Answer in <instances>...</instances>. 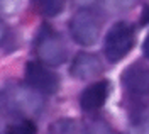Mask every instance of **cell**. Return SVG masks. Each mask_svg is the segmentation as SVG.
<instances>
[{
  "label": "cell",
  "mask_w": 149,
  "mask_h": 134,
  "mask_svg": "<svg viewBox=\"0 0 149 134\" xmlns=\"http://www.w3.org/2000/svg\"><path fill=\"white\" fill-rule=\"evenodd\" d=\"M34 51L37 58L47 66L63 65L68 58V49L61 34L56 32L51 26H42L34 41Z\"/></svg>",
  "instance_id": "6da1fadb"
},
{
  "label": "cell",
  "mask_w": 149,
  "mask_h": 134,
  "mask_svg": "<svg viewBox=\"0 0 149 134\" xmlns=\"http://www.w3.org/2000/svg\"><path fill=\"white\" fill-rule=\"evenodd\" d=\"M136 43V32L129 22H115L105 36L103 54L110 63H117L129 54Z\"/></svg>",
  "instance_id": "7a4b0ae2"
},
{
  "label": "cell",
  "mask_w": 149,
  "mask_h": 134,
  "mask_svg": "<svg viewBox=\"0 0 149 134\" xmlns=\"http://www.w3.org/2000/svg\"><path fill=\"white\" fill-rule=\"evenodd\" d=\"M100 17L90 9H80L70 19L71 38L81 46H92L100 38Z\"/></svg>",
  "instance_id": "3957f363"
},
{
  "label": "cell",
  "mask_w": 149,
  "mask_h": 134,
  "mask_svg": "<svg viewBox=\"0 0 149 134\" xmlns=\"http://www.w3.org/2000/svg\"><path fill=\"white\" fill-rule=\"evenodd\" d=\"M26 82L31 88L39 94L51 95L56 94L59 88V77L44 63L31 61L26 66Z\"/></svg>",
  "instance_id": "277c9868"
},
{
  "label": "cell",
  "mask_w": 149,
  "mask_h": 134,
  "mask_svg": "<svg viewBox=\"0 0 149 134\" xmlns=\"http://www.w3.org/2000/svg\"><path fill=\"white\" fill-rule=\"evenodd\" d=\"M9 107L12 112L20 115H36L41 112L42 107V98L31 87H14L7 95Z\"/></svg>",
  "instance_id": "5b68a950"
},
{
  "label": "cell",
  "mask_w": 149,
  "mask_h": 134,
  "mask_svg": "<svg viewBox=\"0 0 149 134\" xmlns=\"http://www.w3.org/2000/svg\"><path fill=\"white\" fill-rule=\"evenodd\" d=\"M124 90L130 95H148L149 94V66L142 61H136L122 71L120 77Z\"/></svg>",
  "instance_id": "8992f818"
},
{
  "label": "cell",
  "mask_w": 149,
  "mask_h": 134,
  "mask_svg": "<svg viewBox=\"0 0 149 134\" xmlns=\"http://www.w3.org/2000/svg\"><path fill=\"white\" fill-rule=\"evenodd\" d=\"M109 94H110V83H109V80L95 82V83L88 85L83 92H81L80 105H81V109L86 110V112L97 110V109H100V107L107 102Z\"/></svg>",
  "instance_id": "52a82bcc"
},
{
  "label": "cell",
  "mask_w": 149,
  "mask_h": 134,
  "mask_svg": "<svg viewBox=\"0 0 149 134\" xmlns=\"http://www.w3.org/2000/svg\"><path fill=\"white\" fill-rule=\"evenodd\" d=\"M102 71V61L93 53H80L71 63V77L76 80H92Z\"/></svg>",
  "instance_id": "ba28073f"
},
{
  "label": "cell",
  "mask_w": 149,
  "mask_h": 134,
  "mask_svg": "<svg viewBox=\"0 0 149 134\" xmlns=\"http://www.w3.org/2000/svg\"><path fill=\"white\" fill-rule=\"evenodd\" d=\"M49 134H85V129L74 119H58L51 124Z\"/></svg>",
  "instance_id": "9c48e42d"
},
{
  "label": "cell",
  "mask_w": 149,
  "mask_h": 134,
  "mask_svg": "<svg viewBox=\"0 0 149 134\" xmlns=\"http://www.w3.org/2000/svg\"><path fill=\"white\" fill-rule=\"evenodd\" d=\"M32 5L39 14L46 17H54L65 9V0H32Z\"/></svg>",
  "instance_id": "30bf717a"
},
{
  "label": "cell",
  "mask_w": 149,
  "mask_h": 134,
  "mask_svg": "<svg viewBox=\"0 0 149 134\" xmlns=\"http://www.w3.org/2000/svg\"><path fill=\"white\" fill-rule=\"evenodd\" d=\"M36 131H37L36 122H32L31 119H24L20 122L9 126L5 134H36Z\"/></svg>",
  "instance_id": "8fae6325"
},
{
  "label": "cell",
  "mask_w": 149,
  "mask_h": 134,
  "mask_svg": "<svg viewBox=\"0 0 149 134\" xmlns=\"http://www.w3.org/2000/svg\"><path fill=\"white\" fill-rule=\"evenodd\" d=\"M85 134H117L110 127V124H107L102 119H95L90 124L85 127Z\"/></svg>",
  "instance_id": "7c38bea8"
},
{
  "label": "cell",
  "mask_w": 149,
  "mask_h": 134,
  "mask_svg": "<svg viewBox=\"0 0 149 134\" xmlns=\"http://www.w3.org/2000/svg\"><path fill=\"white\" fill-rule=\"evenodd\" d=\"M137 0H103L107 10L110 12H125L136 5Z\"/></svg>",
  "instance_id": "4fadbf2b"
},
{
  "label": "cell",
  "mask_w": 149,
  "mask_h": 134,
  "mask_svg": "<svg viewBox=\"0 0 149 134\" xmlns=\"http://www.w3.org/2000/svg\"><path fill=\"white\" fill-rule=\"evenodd\" d=\"M127 134H149V115H144L134 121Z\"/></svg>",
  "instance_id": "5bb4252c"
},
{
  "label": "cell",
  "mask_w": 149,
  "mask_h": 134,
  "mask_svg": "<svg viewBox=\"0 0 149 134\" xmlns=\"http://www.w3.org/2000/svg\"><path fill=\"white\" fill-rule=\"evenodd\" d=\"M149 22V5L144 7V12H142V17H141V24H148Z\"/></svg>",
  "instance_id": "9a60e30c"
},
{
  "label": "cell",
  "mask_w": 149,
  "mask_h": 134,
  "mask_svg": "<svg viewBox=\"0 0 149 134\" xmlns=\"http://www.w3.org/2000/svg\"><path fill=\"white\" fill-rule=\"evenodd\" d=\"M142 51L149 58V32H148V36H146V39H144V43H142Z\"/></svg>",
  "instance_id": "2e32d148"
},
{
  "label": "cell",
  "mask_w": 149,
  "mask_h": 134,
  "mask_svg": "<svg viewBox=\"0 0 149 134\" xmlns=\"http://www.w3.org/2000/svg\"><path fill=\"white\" fill-rule=\"evenodd\" d=\"M3 39H5V26L0 22V43H2Z\"/></svg>",
  "instance_id": "e0dca14e"
},
{
  "label": "cell",
  "mask_w": 149,
  "mask_h": 134,
  "mask_svg": "<svg viewBox=\"0 0 149 134\" xmlns=\"http://www.w3.org/2000/svg\"><path fill=\"white\" fill-rule=\"evenodd\" d=\"M76 3H80V5H90V3H93L95 0H74Z\"/></svg>",
  "instance_id": "ac0fdd59"
}]
</instances>
